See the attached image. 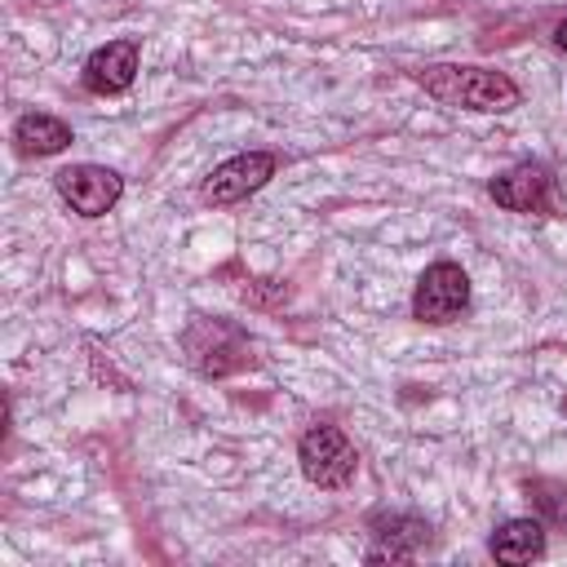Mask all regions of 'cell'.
<instances>
[{
	"label": "cell",
	"mask_w": 567,
	"mask_h": 567,
	"mask_svg": "<svg viewBox=\"0 0 567 567\" xmlns=\"http://www.w3.org/2000/svg\"><path fill=\"white\" fill-rule=\"evenodd\" d=\"M421 84L443 106L492 111V115L518 106V84L509 75H501V71H487V66H425Z\"/></svg>",
	"instance_id": "1"
},
{
	"label": "cell",
	"mask_w": 567,
	"mask_h": 567,
	"mask_svg": "<svg viewBox=\"0 0 567 567\" xmlns=\"http://www.w3.org/2000/svg\"><path fill=\"white\" fill-rule=\"evenodd\" d=\"M297 461H301V474L315 483V487H346L359 470V456L350 447V439L337 430V425H315L301 434V447H297Z\"/></svg>",
	"instance_id": "2"
},
{
	"label": "cell",
	"mask_w": 567,
	"mask_h": 567,
	"mask_svg": "<svg viewBox=\"0 0 567 567\" xmlns=\"http://www.w3.org/2000/svg\"><path fill=\"white\" fill-rule=\"evenodd\" d=\"M465 306H470V275L456 261H434L412 292V315L421 323H452Z\"/></svg>",
	"instance_id": "3"
},
{
	"label": "cell",
	"mask_w": 567,
	"mask_h": 567,
	"mask_svg": "<svg viewBox=\"0 0 567 567\" xmlns=\"http://www.w3.org/2000/svg\"><path fill=\"white\" fill-rule=\"evenodd\" d=\"M58 195L80 213V217H102L120 195H124V182L115 168H102V164H71L58 173Z\"/></svg>",
	"instance_id": "4"
},
{
	"label": "cell",
	"mask_w": 567,
	"mask_h": 567,
	"mask_svg": "<svg viewBox=\"0 0 567 567\" xmlns=\"http://www.w3.org/2000/svg\"><path fill=\"white\" fill-rule=\"evenodd\" d=\"M270 177H275V155H266V151H244V155H235V159H226V164H217V168L208 173L204 199H208V204H235V199L261 190Z\"/></svg>",
	"instance_id": "5"
},
{
	"label": "cell",
	"mask_w": 567,
	"mask_h": 567,
	"mask_svg": "<svg viewBox=\"0 0 567 567\" xmlns=\"http://www.w3.org/2000/svg\"><path fill=\"white\" fill-rule=\"evenodd\" d=\"M492 199L514 208V213H549L558 208V195H554V177L540 168V164H518L501 177H492Z\"/></svg>",
	"instance_id": "6"
},
{
	"label": "cell",
	"mask_w": 567,
	"mask_h": 567,
	"mask_svg": "<svg viewBox=\"0 0 567 567\" xmlns=\"http://www.w3.org/2000/svg\"><path fill=\"white\" fill-rule=\"evenodd\" d=\"M137 75V44L133 40H111L84 62V89L89 93H124Z\"/></svg>",
	"instance_id": "7"
},
{
	"label": "cell",
	"mask_w": 567,
	"mask_h": 567,
	"mask_svg": "<svg viewBox=\"0 0 567 567\" xmlns=\"http://www.w3.org/2000/svg\"><path fill=\"white\" fill-rule=\"evenodd\" d=\"M492 554L501 558V563H532V558H540L545 554V527L536 523V518H509L505 527H496V536H492Z\"/></svg>",
	"instance_id": "8"
},
{
	"label": "cell",
	"mask_w": 567,
	"mask_h": 567,
	"mask_svg": "<svg viewBox=\"0 0 567 567\" xmlns=\"http://www.w3.org/2000/svg\"><path fill=\"white\" fill-rule=\"evenodd\" d=\"M13 142L27 151V155H58L66 142H71V128L62 124V120H53V115H22L18 124H13Z\"/></svg>",
	"instance_id": "9"
},
{
	"label": "cell",
	"mask_w": 567,
	"mask_h": 567,
	"mask_svg": "<svg viewBox=\"0 0 567 567\" xmlns=\"http://www.w3.org/2000/svg\"><path fill=\"white\" fill-rule=\"evenodd\" d=\"M554 44H558V49H567V22H558V27H554Z\"/></svg>",
	"instance_id": "10"
}]
</instances>
